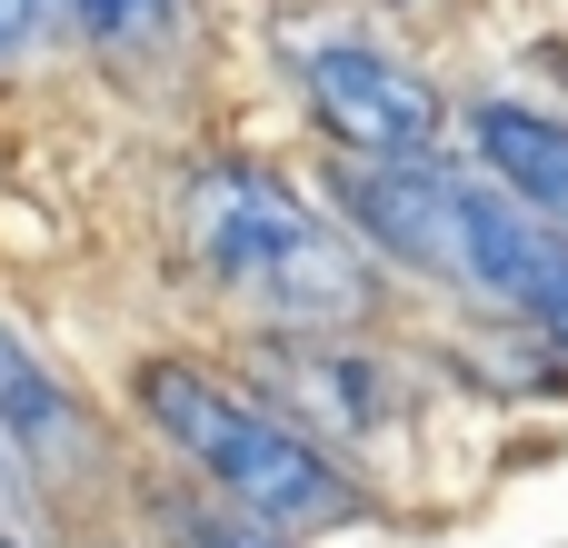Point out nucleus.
<instances>
[{
  "label": "nucleus",
  "mask_w": 568,
  "mask_h": 548,
  "mask_svg": "<svg viewBox=\"0 0 568 548\" xmlns=\"http://www.w3.org/2000/svg\"><path fill=\"white\" fill-rule=\"evenodd\" d=\"M329 190L369 250L539 329L568 359V230H549L529 200H509L479 160H339Z\"/></svg>",
  "instance_id": "obj_1"
},
{
  "label": "nucleus",
  "mask_w": 568,
  "mask_h": 548,
  "mask_svg": "<svg viewBox=\"0 0 568 548\" xmlns=\"http://www.w3.org/2000/svg\"><path fill=\"white\" fill-rule=\"evenodd\" d=\"M180 250L190 270L260 329H359L379 309V260L359 230H339L300 180L270 160H200L180 180Z\"/></svg>",
  "instance_id": "obj_2"
},
{
  "label": "nucleus",
  "mask_w": 568,
  "mask_h": 548,
  "mask_svg": "<svg viewBox=\"0 0 568 548\" xmlns=\"http://www.w3.org/2000/svg\"><path fill=\"white\" fill-rule=\"evenodd\" d=\"M130 399L140 419L270 539H329V529H359L369 519V489L300 429L280 419L270 399H250L240 379L200 369V359H140L130 369Z\"/></svg>",
  "instance_id": "obj_3"
},
{
  "label": "nucleus",
  "mask_w": 568,
  "mask_h": 548,
  "mask_svg": "<svg viewBox=\"0 0 568 548\" xmlns=\"http://www.w3.org/2000/svg\"><path fill=\"white\" fill-rule=\"evenodd\" d=\"M280 60H290V90L310 100V120L339 140V160H439L449 100L399 50H379L359 30H280Z\"/></svg>",
  "instance_id": "obj_4"
},
{
  "label": "nucleus",
  "mask_w": 568,
  "mask_h": 548,
  "mask_svg": "<svg viewBox=\"0 0 568 548\" xmlns=\"http://www.w3.org/2000/svg\"><path fill=\"white\" fill-rule=\"evenodd\" d=\"M0 439L40 489H90L110 469V429L80 389H60V369L0 319Z\"/></svg>",
  "instance_id": "obj_5"
},
{
  "label": "nucleus",
  "mask_w": 568,
  "mask_h": 548,
  "mask_svg": "<svg viewBox=\"0 0 568 548\" xmlns=\"http://www.w3.org/2000/svg\"><path fill=\"white\" fill-rule=\"evenodd\" d=\"M469 160L509 200H529L549 230H568V120L529 110V100H479L469 110Z\"/></svg>",
  "instance_id": "obj_6"
},
{
  "label": "nucleus",
  "mask_w": 568,
  "mask_h": 548,
  "mask_svg": "<svg viewBox=\"0 0 568 548\" xmlns=\"http://www.w3.org/2000/svg\"><path fill=\"white\" fill-rule=\"evenodd\" d=\"M70 30H80V20H70V0H0V80H10V70H30V60H50Z\"/></svg>",
  "instance_id": "obj_7"
},
{
  "label": "nucleus",
  "mask_w": 568,
  "mask_h": 548,
  "mask_svg": "<svg viewBox=\"0 0 568 548\" xmlns=\"http://www.w3.org/2000/svg\"><path fill=\"white\" fill-rule=\"evenodd\" d=\"M70 20H80L90 40H110V50H150V40H170V0H70Z\"/></svg>",
  "instance_id": "obj_8"
},
{
  "label": "nucleus",
  "mask_w": 568,
  "mask_h": 548,
  "mask_svg": "<svg viewBox=\"0 0 568 548\" xmlns=\"http://www.w3.org/2000/svg\"><path fill=\"white\" fill-rule=\"evenodd\" d=\"M0 548H50V519H40V479L10 459V439H0Z\"/></svg>",
  "instance_id": "obj_9"
},
{
  "label": "nucleus",
  "mask_w": 568,
  "mask_h": 548,
  "mask_svg": "<svg viewBox=\"0 0 568 548\" xmlns=\"http://www.w3.org/2000/svg\"><path fill=\"white\" fill-rule=\"evenodd\" d=\"M200 548H300V539H270V529H260V539H230V529H220V539H200Z\"/></svg>",
  "instance_id": "obj_10"
}]
</instances>
